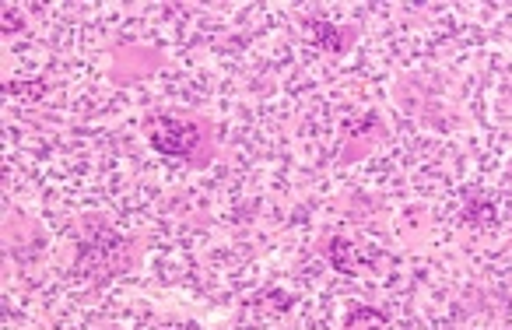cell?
I'll return each mask as SVG.
<instances>
[{
	"label": "cell",
	"mask_w": 512,
	"mask_h": 330,
	"mask_svg": "<svg viewBox=\"0 0 512 330\" xmlns=\"http://www.w3.org/2000/svg\"><path fill=\"white\" fill-rule=\"evenodd\" d=\"M148 134L158 151L176 155V158H193L190 144L200 141V130L193 127L190 120H183V116H155Z\"/></svg>",
	"instance_id": "6da1fadb"
}]
</instances>
